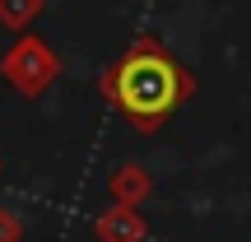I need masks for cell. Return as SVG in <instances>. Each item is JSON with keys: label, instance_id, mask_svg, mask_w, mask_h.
<instances>
[{"label": "cell", "instance_id": "6da1fadb", "mask_svg": "<svg viewBox=\"0 0 251 242\" xmlns=\"http://www.w3.org/2000/svg\"><path fill=\"white\" fill-rule=\"evenodd\" d=\"M98 93L107 108H117L140 135H158L181 112V103L196 98V75L168 52L153 33H140L117 61L102 70Z\"/></svg>", "mask_w": 251, "mask_h": 242}, {"label": "cell", "instance_id": "277c9868", "mask_svg": "<svg viewBox=\"0 0 251 242\" xmlns=\"http://www.w3.org/2000/svg\"><path fill=\"white\" fill-rule=\"evenodd\" d=\"M107 191H112V205H130V210H135V205L153 191V177H149L144 163H121V168H112Z\"/></svg>", "mask_w": 251, "mask_h": 242}, {"label": "cell", "instance_id": "3957f363", "mask_svg": "<svg viewBox=\"0 0 251 242\" xmlns=\"http://www.w3.org/2000/svg\"><path fill=\"white\" fill-rule=\"evenodd\" d=\"M93 238L98 242H144L149 238V224H144L140 210L112 205V210H102V215H93Z\"/></svg>", "mask_w": 251, "mask_h": 242}, {"label": "cell", "instance_id": "5b68a950", "mask_svg": "<svg viewBox=\"0 0 251 242\" xmlns=\"http://www.w3.org/2000/svg\"><path fill=\"white\" fill-rule=\"evenodd\" d=\"M47 0H0V24L5 28H28V19L42 14Z\"/></svg>", "mask_w": 251, "mask_h": 242}, {"label": "cell", "instance_id": "7a4b0ae2", "mask_svg": "<svg viewBox=\"0 0 251 242\" xmlns=\"http://www.w3.org/2000/svg\"><path fill=\"white\" fill-rule=\"evenodd\" d=\"M61 70H65L61 56H56L37 33H19V42L9 47L5 61H0V75H5V80L14 84L24 98H37V93H47L56 80H61Z\"/></svg>", "mask_w": 251, "mask_h": 242}, {"label": "cell", "instance_id": "8992f818", "mask_svg": "<svg viewBox=\"0 0 251 242\" xmlns=\"http://www.w3.org/2000/svg\"><path fill=\"white\" fill-rule=\"evenodd\" d=\"M19 238H24V224H19V215L0 210V242H19Z\"/></svg>", "mask_w": 251, "mask_h": 242}]
</instances>
